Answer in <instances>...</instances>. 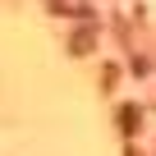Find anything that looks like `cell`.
I'll return each mask as SVG.
<instances>
[{
	"label": "cell",
	"instance_id": "2",
	"mask_svg": "<svg viewBox=\"0 0 156 156\" xmlns=\"http://www.w3.org/2000/svg\"><path fill=\"white\" fill-rule=\"evenodd\" d=\"M119 129L133 138V133L142 129V106H119Z\"/></svg>",
	"mask_w": 156,
	"mask_h": 156
},
{
	"label": "cell",
	"instance_id": "1",
	"mask_svg": "<svg viewBox=\"0 0 156 156\" xmlns=\"http://www.w3.org/2000/svg\"><path fill=\"white\" fill-rule=\"evenodd\" d=\"M92 46H97V23H83V28L69 37V51H73V55H87Z\"/></svg>",
	"mask_w": 156,
	"mask_h": 156
},
{
	"label": "cell",
	"instance_id": "4",
	"mask_svg": "<svg viewBox=\"0 0 156 156\" xmlns=\"http://www.w3.org/2000/svg\"><path fill=\"white\" fill-rule=\"evenodd\" d=\"M124 156H142V151H138V147H124Z\"/></svg>",
	"mask_w": 156,
	"mask_h": 156
},
{
	"label": "cell",
	"instance_id": "3",
	"mask_svg": "<svg viewBox=\"0 0 156 156\" xmlns=\"http://www.w3.org/2000/svg\"><path fill=\"white\" fill-rule=\"evenodd\" d=\"M115 83H119V64H106V69H101V87L115 92Z\"/></svg>",
	"mask_w": 156,
	"mask_h": 156
}]
</instances>
